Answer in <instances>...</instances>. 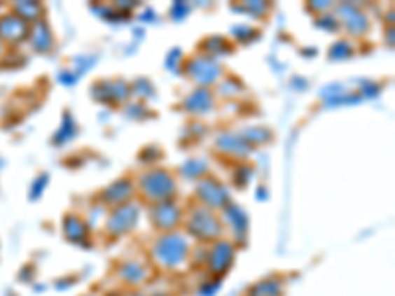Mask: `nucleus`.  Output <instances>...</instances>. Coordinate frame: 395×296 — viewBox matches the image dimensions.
<instances>
[{"mask_svg":"<svg viewBox=\"0 0 395 296\" xmlns=\"http://www.w3.org/2000/svg\"><path fill=\"white\" fill-rule=\"evenodd\" d=\"M228 220H230L231 230L235 231L237 235H242L247 230V216L243 213L242 209L235 208V206H228Z\"/></svg>","mask_w":395,"mask_h":296,"instance_id":"nucleus-11","label":"nucleus"},{"mask_svg":"<svg viewBox=\"0 0 395 296\" xmlns=\"http://www.w3.org/2000/svg\"><path fill=\"white\" fill-rule=\"evenodd\" d=\"M281 295V283L279 281H265L253 286L249 290V296H279Z\"/></svg>","mask_w":395,"mask_h":296,"instance_id":"nucleus-16","label":"nucleus"},{"mask_svg":"<svg viewBox=\"0 0 395 296\" xmlns=\"http://www.w3.org/2000/svg\"><path fill=\"white\" fill-rule=\"evenodd\" d=\"M28 34L26 22L20 16H2L0 18V38H6L11 42H18Z\"/></svg>","mask_w":395,"mask_h":296,"instance_id":"nucleus-8","label":"nucleus"},{"mask_svg":"<svg viewBox=\"0 0 395 296\" xmlns=\"http://www.w3.org/2000/svg\"><path fill=\"white\" fill-rule=\"evenodd\" d=\"M153 221L154 225L158 230H174L180 221V209L176 208L174 204H168V202H162L158 204L156 208L153 209Z\"/></svg>","mask_w":395,"mask_h":296,"instance_id":"nucleus-6","label":"nucleus"},{"mask_svg":"<svg viewBox=\"0 0 395 296\" xmlns=\"http://www.w3.org/2000/svg\"><path fill=\"white\" fill-rule=\"evenodd\" d=\"M212 105V97H209V93L206 89H202V91H198L194 93L192 97L186 101V107L192 111H198V113H202V111H206Z\"/></svg>","mask_w":395,"mask_h":296,"instance_id":"nucleus-15","label":"nucleus"},{"mask_svg":"<svg viewBox=\"0 0 395 296\" xmlns=\"http://www.w3.org/2000/svg\"><path fill=\"white\" fill-rule=\"evenodd\" d=\"M16 10H20V14H22L20 18H22V20L24 18H26V20H34V16L40 12V6L34 4V2H24V4H18V6H16Z\"/></svg>","mask_w":395,"mask_h":296,"instance_id":"nucleus-19","label":"nucleus"},{"mask_svg":"<svg viewBox=\"0 0 395 296\" xmlns=\"http://www.w3.org/2000/svg\"><path fill=\"white\" fill-rule=\"evenodd\" d=\"M200 197H202L208 206H221V204L226 202L228 194H226V190L221 186H218L216 182L208 180V182H204V184L200 186Z\"/></svg>","mask_w":395,"mask_h":296,"instance_id":"nucleus-9","label":"nucleus"},{"mask_svg":"<svg viewBox=\"0 0 395 296\" xmlns=\"http://www.w3.org/2000/svg\"><path fill=\"white\" fill-rule=\"evenodd\" d=\"M137 218H139L137 206H123V208L113 211V216L109 218V223H107V230L113 235L127 233V231L132 230L137 225Z\"/></svg>","mask_w":395,"mask_h":296,"instance_id":"nucleus-4","label":"nucleus"},{"mask_svg":"<svg viewBox=\"0 0 395 296\" xmlns=\"http://www.w3.org/2000/svg\"><path fill=\"white\" fill-rule=\"evenodd\" d=\"M32 44L38 52H46L50 45H52V34L48 30L46 24H40L32 34Z\"/></svg>","mask_w":395,"mask_h":296,"instance_id":"nucleus-13","label":"nucleus"},{"mask_svg":"<svg viewBox=\"0 0 395 296\" xmlns=\"http://www.w3.org/2000/svg\"><path fill=\"white\" fill-rule=\"evenodd\" d=\"M188 71L200 83H212V81H216L218 76H220V67H218L216 62H212V59H194L190 64V67H188Z\"/></svg>","mask_w":395,"mask_h":296,"instance_id":"nucleus-7","label":"nucleus"},{"mask_svg":"<svg viewBox=\"0 0 395 296\" xmlns=\"http://www.w3.org/2000/svg\"><path fill=\"white\" fill-rule=\"evenodd\" d=\"M134 296H141V295H134Z\"/></svg>","mask_w":395,"mask_h":296,"instance_id":"nucleus-21","label":"nucleus"},{"mask_svg":"<svg viewBox=\"0 0 395 296\" xmlns=\"http://www.w3.org/2000/svg\"><path fill=\"white\" fill-rule=\"evenodd\" d=\"M208 286H214V290H218L220 283H218V281H216V283H208ZM209 293H212V288H202V290H200V295H204V296H208Z\"/></svg>","mask_w":395,"mask_h":296,"instance_id":"nucleus-20","label":"nucleus"},{"mask_svg":"<svg viewBox=\"0 0 395 296\" xmlns=\"http://www.w3.org/2000/svg\"><path fill=\"white\" fill-rule=\"evenodd\" d=\"M131 196V182L129 180H121V182H117L115 186L109 188L107 192H105V199L107 202H123L125 197Z\"/></svg>","mask_w":395,"mask_h":296,"instance_id":"nucleus-12","label":"nucleus"},{"mask_svg":"<svg viewBox=\"0 0 395 296\" xmlns=\"http://www.w3.org/2000/svg\"><path fill=\"white\" fill-rule=\"evenodd\" d=\"M188 231L192 237H196L200 241H216L221 235V225L212 211L198 209L188 221Z\"/></svg>","mask_w":395,"mask_h":296,"instance_id":"nucleus-2","label":"nucleus"},{"mask_svg":"<svg viewBox=\"0 0 395 296\" xmlns=\"http://www.w3.org/2000/svg\"><path fill=\"white\" fill-rule=\"evenodd\" d=\"M174 180L168 172H151L143 178L144 194L153 199H166L174 194Z\"/></svg>","mask_w":395,"mask_h":296,"instance_id":"nucleus-3","label":"nucleus"},{"mask_svg":"<svg viewBox=\"0 0 395 296\" xmlns=\"http://www.w3.org/2000/svg\"><path fill=\"white\" fill-rule=\"evenodd\" d=\"M64 231H66L67 239L74 243H81L88 237V227H85V223L81 220H77V218H67L66 223H64Z\"/></svg>","mask_w":395,"mask_h":296,"instance_id":"nucleus-10","label":"nucleus"},{"mask_svg":"<svg viewBox=\"0 0 395 296\" xmlns=\"http://www.w3.org/2000/svg\"><path fill=\"white\" fill-rule=\"evenodd\" d=\"M233 261V245L228 241H218L214 245V249L209 253V269L214 274L228 273Z\"/></svg>","mask_w":395,"mask_h":296,"instance_id":"nucleus-5","label":"nucleus"},{"mask_svg":"<svg viewBox=\"0 0 395 296\" xmlns=\"http://www.w3.org/2000/svg\"><path fill=\"white\" fill-rule=\"evenodd\" d=\"M71 134H74V119H71L69 115H66V117H64V125H62V131L55 134V141H57V143H64Z\"/></svg>","mask_w":395,"mask_h":296,"instance_id":"nucleus-18","label":"nucleus"},{"mask_svg":"<svg viewBox=\"0 0 395 296\" xmlns=\"http://www.w3.org/2000/svg\"><path fill=\"white\" fill-rule=\"evenodd\" d=\"M188 255V243L180 235H165L154 245V257L162 267H178Z\"/></svg>","mask_w":395,"mask_h":296,"instance_id":"nucleus-1","label":"nucleus"},{"mask_svg":"<svg viewBox=\"0 0 395 296\" xmlns=\"http://www.w3.org/2000/svg\"><path fill=\"white\" fill-rule=\"evenodd\" d=\"M206 170V164L204 162H198V160H190L186 164L180 168V172L186 176V178H196L198 174H202Z\"/></svg>","mask_w":395,"mask_h":296,"instance_id":"nucleus-17","label":"nucleus"},{"mask_svg":"<svg viewBox=\"0 0 395 296\" xmlns=\"http://www.w3.org/2000/svg\"><path fill=\"white\" fill-rule=\"evenodd\" d=\"M119 274H121V279H125L127 283H141L144 279V274H146V271H144L143 267L139 263H127L123 265L121 271H119Z\"/></svg>","mask_w":395,"mask_h":296,"instance_id":"nucleus-14","label":"nucleus"}]
</instances>
